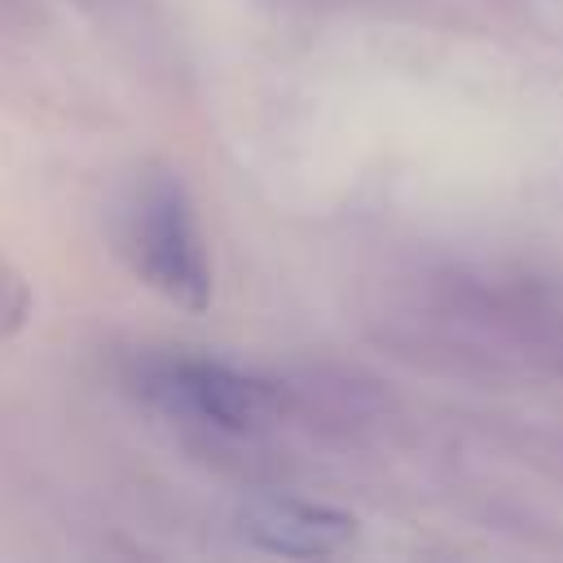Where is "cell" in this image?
<instances>
[{
  "label": "cell",
  "mask_w": 563,
  "mask_h": 563,
  "mask_svg": "<svg viewBox=\"0 0 563 563\" xmlns=\"http://www.w3.org/2000/svg\"><path fill=\"white\" fill-rule=\"evenodd\" d=\"M132 387L158 413L224 435H251L286 418V391L277 383L211 356H141Z\"/></svg>",
  "instance_id": "1"
},
{
  "label": "cell",
  "mask_w": 563,
  "mask_h": 563,
  "mask_svg": "<svg viewBox=\"0 0 563 563\" xmlns=\"http://www.w3.org/2000/svg\"><path fill=\"white\" fill-rule=\"evenodd\" d=\"M128 251L136 273L185 308H202L211 299V264L189 207V194L176 176L154 172L136 185L128 207Z\"/></svg>",
  "instance_id": "2"
},
{
  "label": "cell",
  "mask_w": 563,
  "mask_h": 563,
  "mask_svg": "<svg viewBox=\"0 0 563 563\" xmlns=\"http://www.w3.org/2000/svg\"><path fill=\"white\" fill-rule=\"evenodd\" d=\"M238 532L242 541L268 554L321 559V554L343 550L356 537V519L334 506L303 501V497H255L238 510Z\"/></svg>",
  "instance_id": "3"
},
{
  "label": "cell",
  "mask_w": 563,
  "mask_h": 563,
  "mask_svg": "<svg viewBox=\"0 0 563 563\" xmlns=\"http://www.w3.org/2000/svg\"><path fill=\"white\" fill-rule=\"evenodd\" d=\"M26 308H31V295H26L22 277L9 273V268H0V339L13 334L26 321Z\"/></svg>",
  "instance_id": "4"
}]
</instances>
